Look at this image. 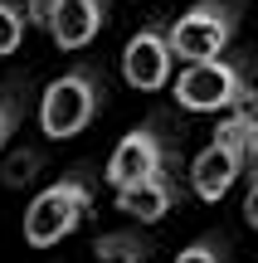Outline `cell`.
<instances>
[{
  "mask_svg": "<svg viewBox=\"0 0 258 263\" xmlns=\"http://www.w3.org/2000/svg\"><path fill=\"white\" fill-rule=\"evenodd\" d=\"M103 93H107V88H103V73H97L93 64L64 68V73L39 93V127H44V137H49V141L78 137V132L97 117Z\"/></svg>",
  "mask_w": 258,
  "mask_h": 263,
  "instance_id": "6da1fadb",
  "label": "cell"
},
{
  "mask_svg": "<svg viewBox=\"0 0 258 263\" xmlns=\"http://www.w3.org/2000/svg\"><path fill=\"white\" fill-rule=\"evenodd\" d=\"M93 210V176L88 171H68L64 180H54L49 190H39L25 210V239L34 249H54L73 234Z\"/></svg>",
  "mask_w": 258,
  "mask_h": 263,
  "instance_id": "7a4b0ae2",
  "label": "cell"
},
{
  "mask_svg": "<svg viewBox=\"0 0 258 263\" xmlns=\"http://www.w3.org/2000/svg\"><path fill=\"white\" fill-rule=\"evenodd\" d=\"M244 5L239 0H195L171 29H166V49L181 64H205V59H224V49L239 34Z\"/></svg>",
  "mask_w": 258,
  "mask_h": 263,
  "instance_id": "3957f363",
  "label": "cell"
},
{
  "mask_svg": "<svg viewBox=\"0 0 258 263\" xmlns=\"http://www.w3.org/2000/svg\"><path fill=\"white\" fill-rule=\"evenodd\" d=\"M171 93L190 112H234V107L253 103V78L244 59H205V64L181 68Z\"/></svg>",
  "mask_w": 258,
  "mask_h": 263,
  "instance_id": "277c9868",
  "label": "cell"
},
{
  "mask_svg": "<svg viewBox=\"0 0 258 263\" xmlns=\"http://www.w3.org/2000/svg\"><path fill=\"white\" fill-rule=\"evenodd\" d=\"M175 161H181L175 141L161 132V117H151V122L132 127L112 146L103 176L112 190H127V185H142V180H156V176H175Z\"/></svg>",
  "mask_w": 258,
  "mask_h": 263,
  "instance_id": "5b68a950",
  "label": "cell"
},
{
  "mask_svg": "<svg viewBox=\"0 0 258 263\" xmlns=\"http://www.w3.org/2000/svg\"><path fill=\"white\" fill-rule=\"evenodd\" d=\"M25 25H44L49 39L68 54L88 49L107 25V0H19Z\"/></svg>",
  "mask_w": 258,
  "mask_h": 263,
  "instance_id": "8992f818",
  "label": "cell"
},
{
  "mask_svg": "<svg viewBox=\"0 0 258 263\" xmlns=\"http://www.w3.org/2000/svg\"><path fill=\"white\" fill-rule=\"evenodd\" d=\"M171 68H175V59H171V49H166V29L161 25H142L132 39H127V49H122V73H127V83H132V88L156 93V88L171 83Z\"/></svg>",
  "mask_w": 258,
  "mask_h": 263,
  "instance_id": "52a82bcc",
  "label": "cell"
},
{
  "mask_svg": "<svg viewBox=\"0 0 258 263\" xmlns=\"http://www.w3.org/2000/svg\"><path fill=\"white\" fill-rule=\"evenodd\" d=\"M175 200H181V185H175V176H156V180H142V185L117 190V210H122L127 219H142V224H156V219H166V215L175 210Z\"/></svg>",
  "mask_w": 258,
  "mask_h": 263,
  "instance_id": "ba28073f",
  "label": "cell"
},
{
  "mask_svg": "<svg viewBox=\"0 0 258 263\" xmlns=\"http://www.w3.org/2000/svg\"><path fill=\"white\" fill-rule=\"evenodd\" d=\"M93 258L97 263H146L151 258V239L136 229H107L93 239Z\"/></svg>",
  "mask_w": 258,
  "mask_h": 263,
  "instance_id": "9c48e42d",
  "label": "cell"
},
{
  "mask_svg": "<svg viewBox=\"0 0 258 263\" xmlns=\"http://www.w3.org/2000/svg\"><path fill=\"white\" fill-rule=\"evenodd\" d=\"M25 78H5L0 83V151L10 146V137L19 132V122H25Z\"/></svg>",
  "mask_w": 258,
  "mask_h": 263,
  "instance_id": "30bf717a",
  "label": "cell"
},
{
  "mask_svg": "<svg viewBox=\"0 0 258 263\" xmlns=\"http://www.w3.org/2000/svg\"><path fill=\"white\" fill-rule=\"evenodd\" d=\"M39 171H44V151H39V146H19V151H10V156H5L0 180H5L10 190H25V185H34V180H39Z\"/></svg>",
  "mask_w": 258,
  "mask_h": 263,
  "instance_id": "8fae6325",
  "label": "cell"
},
{
  "mask_svg": "<svg viewBox=\"0 0 258 263\" xmlns=\"http://www.w3.org/2000/svg\"><path fill=\"white\" fill-rule=\"evenodd\" d=\"M25 10H19V0H0V59L15 54L19 39H25Z\"/></svg>",
  "mask_w": 258,
  "mask_h": 263,
  "instance_id": "7c38bea8",
  "label": "cell"
},
{
  "mask_svg": "<svg viewBox=\"0 0 258 263\" xmlns=\"http://www.w3.org/2000/svg\"><path fill=\"white\" fill-rule=\"evenodd\" d=\"M175 263H229V239L224 234H200L190 249H181Z\"/></svg>",
  "mask_w": 258,
  "mask_h": 263,
  "instance_id": "4fadbf2b",
  "label": "cell"
}]
</instances>
